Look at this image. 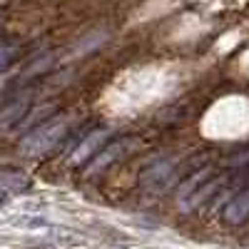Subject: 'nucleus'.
I'll return each instance as SVG.
<instances>
[{
	"label": "nucleus",
	"mask_w": 249,
	"mask_h": 249,
	"mask_svg": "<svg viewBox=\"0 0 249 249\" xmlns=\"http://www.w3.org/2000/svg\"><path fill=\"white\" fill-rule=\"evenodd\" d=\"M68 135V120L55 117L50 122H43L20 142V152L25 157H37V155H45L50 150L57 147V142Z\"/></svg>",
	"instance_id": "f257e3e1"
},
{
	"label": "nucleus",
	"mask_w": 249,
	"mask_h": 249,
	"mask_svg": "<svg viewBox=\"0 0 249 249\" xmlns=\"http://www.w3.org/2000/svg\"><path fill=\"white\" fill-rule=\"evenodd\" d=\"M175 175H177V172H175V162H170V160H160V162L152 164V167L144 170V175H142V184L157 195V192H162V190H167V187L175 182Z\"/></svg>",
	"instance_id": "f03ea898"
},
{
	"label": "nucleus",
	"mask_w": 249,
	"mask_h": 249,
	"mask_svg": "<svg viewBox=\"0 0 249 249\" xmlns=\"http://www.w3.org/2000/svg\"><path fill=\"white\" fill-rule=\"evenodd\" d=\"M247 217H249V187L244 192H239L224 210V219L230 224H242Z\"/></svg>",
	"instance_id": "7ed1b4c3"
},
{
	"label": "nucleus",
	"mask_w": 249,
	"mask_h": 249,
	"mask_svg": "<svg viewBox=\"0 0 249 249\" xmlns=\"http://www.w3.org/2000/svg\"><path fill=\"white\" fill-rule=\"evenodd\" d=\"M28 105L30 102L23 97V100H15L13 105H8L3 112H0V132H5V130L15 127V124H20V120H23L25 112H28Z\"/></svg>",
	"instance_id": "20e7f679"
},
{
	"label": "nucleus",
	"mask_w": 249,
	"mask_h": 249,
	"mask_svg": "<svg viewBox=\"0 0 249 249\" xmlns=\"http://www.w3.org/2000/svg\"><path fill=\"white\" fill-rule=\"evenodd\" d=\"M127 140H120V142H112L110 144V147H105V150H100V155H97V160L90 164V167H88V172L90 175H95V172H100L102 167H107V164L110 162H115L120 155H122V150H127Z\"/></svg>",
	"instance_id": "39448f33"
},
{
	"label": "nucleus",
	"mask_w": 249,
	"mask_h": 249,
	"mask_svg": "<svg viewBox=\"0 0 249 249\" xmlns=\"http://www.w3.org/2000/svg\"><path fill=\"white\" fill-rule=\"evenodd\" d=\"M0 184L13 192H25L30 187V179L25 177V172H20L15 167H0Z\"/></svg>",
	"instance_id": "423d86ee"
},
{
	"label": "nucleus",
	"mask_w": 249,
	"mask_h": 249,
	"mask_svg": "<svg viewBox=\"0 0 249 249\" xmlns=\"http://www.w3.org/2000/svg\"><path fill=\"white\" fill-rule=\"evenodd\" d=\"M105 137H107V130H100V132H95L92 137H88V140H85V142H82L80 147H77L75 162H82V160H85V157L95 155V147H97V144H100L102 140H105Z\"/></svg>",
	"instance_id": "0eeeda50"
},
{
	"label": "nucleus",
	"mask_w": 249,
	"mask_h": 249,
	"mask_svg": "<svg viewBox=\"0 0 249 249\" xmlns=\"http://www.w3.org/2000/svg\"><path fill=\"white\" fill-rule=\"evenodd\" d=\"M18 55H20V48H18V45L0 43V72H5L13 62L18 60Z\"/></svg>",
	"instance_id": "6e6552de"
},
{
	"label": "nucleus",
	"mask_w": 249,
	"mask_h": 249,
	"mask_svg": "<svg viewBox=\"0 0 249 249\" xmlns=\"http://www.w3.org/2000/svg\"><path fill=\"white\" fill-rule=\"evenodd\" d=\"M3 202H5V192H3V190H0V204H3Z\"/></svg>",
	"instance_id": "1a4fd4ad"
},
{
	"label": "nucleus",
	"mask_w": 249,
	"mask_h": 249,
	"mask_svg": "<svg viewBox=\"0 0 249 249\" xmlns=\"http://www.w3.org/2000/svg\"><path fill=\"white\" fill-rule=\"evenodd\" d=\"M37 249H50V247H37Z\"/></svg>",
	"instance_id": "9d476101"
}]
</instances>
